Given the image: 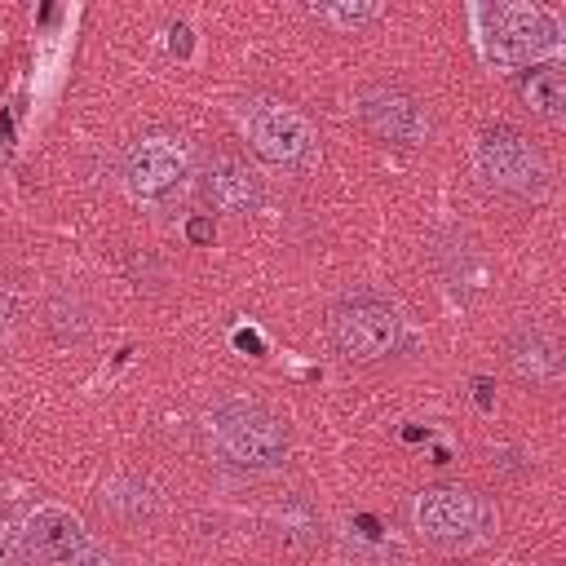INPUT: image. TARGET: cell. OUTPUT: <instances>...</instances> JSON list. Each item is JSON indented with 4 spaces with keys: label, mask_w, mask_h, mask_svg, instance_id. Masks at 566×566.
<instances>
[{
    "label": "cell",
    "mask_w": 566,
    "mask_h": 566,
    "mask_svg": "<svg viewBox=\"0 0 566 566\" xmlns=\"http://www.w3.org/2000/svg\"><path fill=\"white\" fill-rule=\"evenodd\" d=\"M411 522L429 544L469 548V544H482L495 531V509L478 491H469L460 482H442V486H424L416 495Z\"/></svg>",
    "instance_id": "obj_4"
},
{
    "label": "cell",
    "mask_w": 566,
    "mask_h": 566,
    "mask_svg": "<svg viewBox=\"0 0 566 566\" xmlns=\"http://www.w3.org/2000/svg\"><path fill=\"white\" fill-rule=\"evenodd\" d=\"M270 531L283 548H310L318 539V513L310 509V500L292 495L270 513Z\"/></svg>",
    "instance_id": "obj_13"
},
{
    "label": "cell",
    "mask_w": 566,
    "mask_h": 566,
    "mask_svg": "<svg viewBox=\"0 0 566 566\" xmlns=\"http://www.w3.org/2000/svg\"><path fill=\"white\" fill-rule=\"evenodd\" d=\"M203 447L212 460L230 464V469H248V473H270L287 460V424L252 402V398H230L217 402L212 411H203Z\"/></svg>",
    "instance_id": "obj_1"
},
{
    "label": "cell",
    "mask_w": 566,
    "mask_h": 566,
    "mask_svg": "<svg viewBox=\"0 0 566 566\" xmlns=\"http://www.w3.org/2000/svg\"><path fill=\"white\" fill-rule=\"evenodd\" d=\"M243 137L252 142V150L261 159H270L274 168L287 172H305L318 164V128L287 102L279 97H243L234 106Z\"/></svg>",
    "instance_id": "obj_3"
},
{
    "label": "cell",
    "mask_w": 566,
    "mask_h": 566,
    "mask_svg": "<svg viewBox=\"0 0 566 566\" xmlns=\"http://www.w3.org/2000/svg\"><path fill=\"white\" fill-rule=\"evenodd\" d=\"M332 340L345 358L371 363L398 349L402 340V318L389 301L380 296H349L332 310Z\"/></svg>",
    "instance_id": "obj_6"
},
{
    "label": "cell",
    "mask_w": 566,
    "mask_h": 566,
    "mask_svg": "<svg viewBox=\"0 0 566 566\" xmlns=\"http://www.w3.org/2000/svg\"><path fill=\"white\" fill-rule=\"evenodd\" d=\"M155 504H159V495H155V486H150L146 478L124 473V478H111V482L102 486V509H111L115 517L137 522V517H150Z\"/></svg>",
    "instance_id": "obj_12"
},
{
    "label": "cell",
    "mask_w": 566,
    "mask_h": 566,
    "mask_svg": "<svg viewBox=\"0 0 566 566\" xmlns=\"http://www.w3.org/2000/svg\"><path fill=\"white\" fill-rule=\"evenodd\" d=\"M27 539H22V517H0V566H27Z\"/></svg>",
    "instance_id": "obj_15"
},
{
    "label": "cell",
    "mask_w": 566,
    "mask_h": 566,
    "mask_svg": "<svg viewBox=\"0 0 566 566\" xmlns=\"http://www.w3.org/2000/svg\"><path fill=\"white\" fill-rule=\"evenodd\" d=\"M186 239H190V243H212V239H217V226H212L208 217H190V221H186Z\"/></svg>",
    "instance_id": "obj_18"
},
{
    "label": "cell",
    "mask_w": 566,
    "mask_h": 566,
    "mask_svg": "<svg viewBox=\"0 0 566 566\" xmlns=\"http://www.w3.org/2000/svg\"><path fill=\"white\" fill-rule=\"evenodd\" d=\"M358 124L389 146H420L429 133L424 106L402 88H367L358 97Z\"/></svg>",
    "instance_id": "obj_8"
},
{
    "label": "cell",
    "mask_w": 566,
    "mask_h": 566,
    "mask_svg": "<svg viewBox=\"0 0 566 566\" xmlns=\"http://www.w3.org/2000/svg\"><path fill=\"white\" fill-rule=\"evenodd\" d=\"M473 40L486 66L495 71H517V66H539V57H553L562 49V27L548 9L539 4H469Z\"/></svg>",
    "instance_id": "obj_2"
},
{
    "label": "cell",
    "mask_w": 566,
    "mask_h": 566,
    "mask_svg": "<svg viewBox=\"0 0 566 566\" xmlns=\"http://www.w3.org/2000/svg\"><path fill=\"white\" fill-rule=\"evenodd\" d=\"M203 190H208L212 208H221V212H256L265 203L261 172L239 155H212L203 168Z\"/></svg>",
    "instance_id": "obj_10"
},
{
    "label": "cell",
    "mask_w": 566,
    "mask_h": 566,
    "mask_svg": "<svg viewBox=\"0 0 566 566\" xmlns=\"http://www.w3.org/2000/svg\"><path fill=\"white\" fill-rule=\"evenodd\" d=\"M473 172L491 190H504V195H517V199H539L548 190L544 155L517 128H509V124H495V128L478 133V142H473Z\"/></svg>",
    "instance_id": "obj_5"
},
{
    "label": "cell",
    "mask_w": 566,
    "mask_h": 566,
    "mask_svg": "<svg viewBox=\"0 0 566 566\" xmlns=\"http://www.w3.org/2000/svg\"><path fill=\"white\" fill-rule=\"evenodd\" d=\"M522 97L539 119H562L566 115V80L557 66H531L522 80Z\"/></svg>",
    "instance_id": "obj_14"
},
{
    "label": "cell",
    "mask_w": 566,
    "mask_h": 566,
    "mask_svg": "<svg viewBox=\"0 0 566 566\" xmlns=\"http://www.w3.org/2000/svg\"><path fill=\"white\" fill-rule=\"evenodd\" d=\"M190 177V146L172 133H150V137H137L124 155V190L133 199H164L172 195L181 181Z\"/></svg>",
    "instance_id": "obj_7"
},
{
    "label": "cell",
    "mask_w": 566,
    "mask_h": 566,
    "mask_svg": "<svg viewBox=\"0 0 566 566\" xmlns=\"http://www.w3.org/2000/svg\"><path fill=\"white\" fill-rule=\"evenodd\" d=\"M22 539H27V557L44 566H71L88 548L84 522L62 504H35L22 517Z\"/></svg>",
    "instance_id": "obj_9"
},
{
    "label": "cell",
    "mask_w": 566,
    "mask_h": 566,
    "mask_svg": "<svg viewBox=\"0 0 566 566\" xmlns=\"http://www.w3.org/2000/svg\"><path fill=\"white\" fill-rule=\"evenodd\" d=\"M4 323H9V296H4V287H0V332H4Z\"/></svg>",
    "instance_id": "obj_21"
},
{
    "label": "cell",
    "mask_w": 566,
    "mask_h": 566,
    "mask_svg": "<svg viewBox=\"0 0 566 566\" xmlns=\"http://www.w3.org/2000/svg\"><path fill=\"white\" fill-rule=\"evenodd\" d=\"M509 363L522 380H535V385H553L562 376V354L539 327H522L509 340Z\"/></svg>",
    "instance_id": "obj_11"
},
{
    "label": "cell",
    "mask_w": 566,
    "mask_h": 566,
    "mask_svg": "<svg viewBox=\"0 0 566 566\" xmlns=\"http://www.w3.org/2000/svg\"><path fill=\"white\" fill-rule=\"evenodd\" d=\"M71 566H115V553H111V548H102L97 539H88V548H84Z\"/></svg>",
    "instance_id": "obj_17"
},
{
    "label": "cell",
    "mask_w": 566,
    "mask_h": 566,
    "mask_svg": "<svg viewBox=\"0 0 566 566\" xmlns=\"http://www.w3.org/2000/svg\"><path fill=\"white\" fill-rule=\"evenodd\" d=\"M168 35H172V40H168V44H172V53H181V57H186V53H190V27H181V22H177Z\"/></svg>",
    "instance_id": "obj_19"
},
{
    "label": "cell",
    "mask_w": 566,
    "mask_h": 566,
    "mask_svg": "<svg viewBox=\"0 0 566 566\" xmlns=\"http://www.w3.org/2000/svg\"><path fill=\"white\" fill-rule=\"evenodd\" d=\"M473 389H478V402L491 407V380H473Z\"/></svg>",
    "instance_id": "obj_20"
},
{
    "label": "cell",
    "mask_w": 566,
    "mask_h": 566,
    "mask_svg": "<svg viewBox=\"0 0 566 566\" xmlns=\"http://www.w3.org/2000/svg\"><path fill=\"white\" fill-rule=\"evenodd\" d=\"M314 13L323 22H332V27H358V22L380 18V4H318Z\"/></svg>",
    "instance_id": "obj_16"
}]
</instances>
